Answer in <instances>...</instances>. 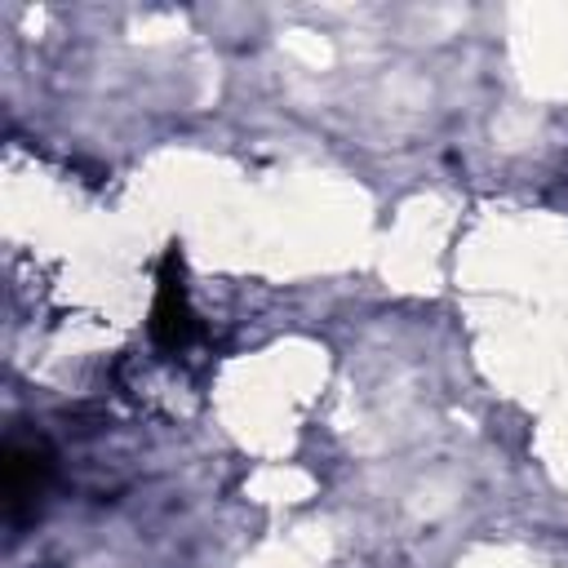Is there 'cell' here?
Returning <instances> with one entry per match:
<instances>
[{"label":"cell","instance_id":"obj_1","mask_svg":"<svg viewBox=\"0 0 568 568\" xmlns=\"http://www.w3.org/2000/svg\"><path fill=\"white\" fill-rule=\"evenodd\" d=\"M53 484V448L40 435H9L0 453V493L9 528H22L40 515L44 493Z\"/></svg>","mask_w":568,"mask_h":568},{"label":"cell","instance_id":"obj_2","mask_svg":"<svg viewBox=\"0 0 568 568\" xmlns=\"http://www.w3.org/2000/svg\"><path fill=\"white\" fill-rule=\"evenodd\" d=\"M146 333H151L155 351H164V355H182L204 337V324H200V315L191 306V293H186V266H182L178 244H169V253L160 257Z\"/></svg>","mask_w":568,"mask_h":568}]
</instances>
